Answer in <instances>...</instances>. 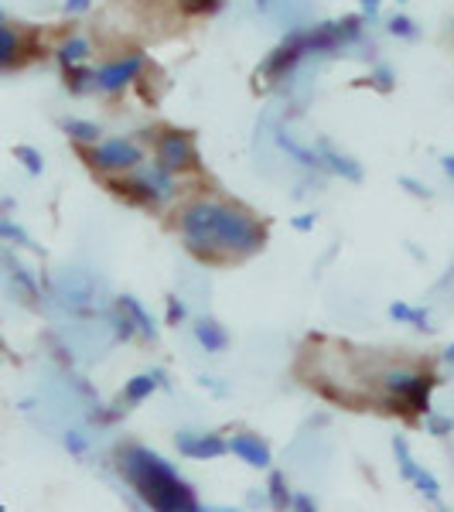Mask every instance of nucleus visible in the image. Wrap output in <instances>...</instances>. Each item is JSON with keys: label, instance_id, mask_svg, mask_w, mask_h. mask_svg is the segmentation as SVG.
<instances>
[{"label": "nucleus", "instance_id": "obj_37", "mask_svg": "<svg viewBox=\"0 0 454 512\" xmlns=\"http://www.w3.org/2000/svg\"><path fill=\"white\" fill-rule=\"evenodd\" d=\"M257 4H267V0H257Z\"/></svg>", "mask_w": 454, "mask_h": 512}, {"label": "nucleus", "instance_id": "obj_3", "mask_svg": "<svg viewBox=\"0 0 454 512\" xmlns=\"http://www.w3.org/2000/svg\"><path fill=\"white\" fill-rule=\"evenodd\" d=\"M110 188L123 198V202H140V205L171 202V198L178 195V175L164 168L161 161L158 164L140 161L137 168L127 171V178H113Z\"/></svg>", "mask_w": 454, "mask_h": 512}, {"label": "nucleus", "instance_id": "obj_19", "mask_svg": "<svg viewBox=\"0 0 454 512\" xmlns=\"http://www.w3.org/2000/svg\"><path fill=\"white\" fill-rule=\"evenodd\" d=\"M393 454H396V465H400V475L407 478V482H414L420 465L414 461V454H410V444L403 441V437H393Z\"/></svg>", "mask_w": 454, "mask_h": 512}, {"label": "nucleus", "instance_id": "obj_32", "mask_svg": "<svg viewBox=\"0 0 454 512\" xmlns=\"http://www.w3.org/2000/svg\"><path fill=\"white\" fill-rule=\"evenodd\" d=\"M291 226L297 229V233H308V229L315 226V216H297V219H291Z\"/></svg>", "mask_w": 454, "mask_h": 512}, {"label": "nucleus", "instance_id": "obj_39", "mask_svg": "<svg viewBox=\"0 0 454 512\" xmlns=\"http://www.w3.org/2000/svg\"><path fill=\"white\" fill-rule=\"evenodd\" d=\"M400 4H407V0H400Z\"/></svg>", "mask_w": 454, "mask_h": 512}, {"label": "nucleus", "instance_id": "obj_14", "mask_svg": "<svg viewBox=\"0 0 454 512\" xmlns=\"http://www.w3.org/2000/svg\"><path fill=\"white\" fill-rule=\"evenodd\" d=\"M89 59V41L82 38V35H72V38H65L62 41V48H59V65L62 69H72V65H82Z\"/></svg>", "mask_w": 454, "mask_h": 512}, {"label": "nucleus", "instance_id": "obj_22", "mask_svg": "<svg viewBox=\"0 0 454 512\" xmlns=\"http://www.w3.org/2000/svg\"><path fill=\"white\" fill-rule=\"evenodd\" d=\"M65 72H69V86L76 89V93H86V86H93V79H96V69H86V62L72 65V69H65Z\"/></svg>", "mask_w": 454, "mask_h": 512}, {"label": "nucleus", "instance_id": "obj_18", "mask_svg": "<svg viewBox=\"0 0 454 512\" xmlns=\"http://www.w3.org/2000/svg\"><path fill=\"white\" fill-rule=\"evenodd\" d=\"M62 130L82 147H89V144H96V140H99V127H96V123H89V120H65Z\"/></svg>", "mask_w": 454, "mask_h": 512}, {"label": "nucleus", "instance_id": "obj_34", "mask_svg": "<svg viewBox=\"0 0 454 512\" xmlns=\"http://www.w3.org/2000/svg\"><path fill=\"white\" fill-rule=\"evenodd\" d=\"M400 185H403V188H410L414 195H427V188H424V185H417V181H410V178H400Z\"/></svg>", "mask_w": 454, "mask_h": 512}, {"label": "nucleus", "instance_id": "obj_38", "mask_svg": "<svg viewBox=\"0 0 454 512\" xmlns=\"http://www.w3.org/2000/svg\"><path fill=\"white\" fill-rule=\"evenodd\" d=\"M0 21H4V11H0Z\"/></svg>", "mask_w": 454, "mask_h": 512}, {"label": "nucleus", "instance_id": "obj_35", "mask_svg": "<svg viewBox=\"0 0 454 512\" xmlns=\"http://www.w3.org/2000/svg\"><path fill=\"white\" fill-rule=\"evenodd\" d=\"M441 168L448 171V178H454V154H448V158H441Z\"/></svg>", "mask_w": 454, "mask_h": 512}, {"label": "nucleus", "instance_id": "obj_36", "mask_svg": "<svg viewBox=\"0 0 454 512\" xmlns=\"http://www.w3.org/2000/svg\"><path fill=\"white\" fill-rule=\"evenodd\" d=\"M444 359H448L451 366H454V345H448V352H444Z\"/></svg>", "mask_w": 454, "mask_h": 512}, {"label": "nucleus", "instance_id": "obj_28", "mask_svg": "<svg viewBox=\"0 0 454 512\" xmlns=\"http://www.w3.org/2000/svg\"><path fill=\"white\" fill-rule=\"evenodd\" d=\"M188 14H202V11H216L219 0H178Z\"/></svg>", "mask_w": 454, "mask_h": 512}, {"label": "nucleus", "instance_id": "obj_4", "mask_svg": "<svg viewBox=\"0 0 454 512\" xmlns=\"http://www.w3.org/2000/svg\"><path fill=\"white\" fill-rule=\"evenodd\" d=\"M431 386L434 379L407 366L386 369L379 379V390L386 396V407L396 414H427L431 410Z\"/></svg>", "mask_w": 454, "mask_h": 512}, {"label": "nucleus", "instance_id": "obj_5", "mask_svg": "<svg viewBox=\"0 0 454 512\" xmlns=\"http://www.w3.org/2000/svg\"><path fill=\"white\" fill-rule=\"evenodd\" d=\"M86 161L93 164L96 171H110V175H127L130 168H137L144 161V151L134 144V140H96V144L86 147Z\"/></svg>", "mask_w": 454, "mask_h": 512}, {"label": "nucleus", "instance_id": "obj_1", "mask_svg": "<svg viewBox=\"0 0 454 512\" xmlns=\"http://www.w3.org/2000/svg\"><path fill=\"white\" fill-rule=\"evenodd\" d=\"M178 229L185 246L198 260L209 256H250L257 253L267 239L260 219H253L246 209L222 205L212 198H198L178 216Z\"/></svg>", "mask_w": 454, "mask_h": 512}, {"label": "nucleus", "instance_id": "obj_9", "mask_svg": "<svg viewBox=\"0 0 454 512\" xmlns=\"http://www.w3.org/2000/svg\"><path fill=\"white\" fill-rule=\"evenodd\" d=\"M229 451L236 454L239 461H246L250 468H270V448H267V441L257 434H236V437H229Z\"/></svg>", "mask_w": 454, "mask_h": 512}, {"label": "nucleus", "instance_id": "obj_12", "mask_svg": "<svg viewBox=\"0 0 454 512\" xmlns=\"http://www.w3.org/2000/svg\"><path fill=\"white\" fill-rule=\"evenodd\" d=\"M277 144H280V151L287 154V158H294L301 168H308V171H321V161H318V151L315 147H304V144H297L294 137H287V130H277Z\"/></svg>", "mask_w": 454, "mask_h": 512}, {"label": "nucleus", "instance_id": "obj_30", "mask_svg": "<svg viewBox=\"0 0 454 512\" xmlns=\"http://www.w3.org/2000/svg\"><path fill=\"white\" fill-rule=\"evenodd\" d=\"M291 509H301V512H315L318 502L311 495H291Z\"/></svg>", "mask_w": 454, "mask_h": 512}, {"label": "nucleus", "instance_id": "obj_15", "mask_svg": "<svg viewBox=\"0 0 454 512\" xmlns=\"http://www.w3.org/2000/svg\"><path fill=\"white\" fill-rule=\"evenodd\" d=\"M164 383V379L158 376V373H147V376H134L127 383V390H123V400L127 403H140V400H147L158 386Z\"/></svg>", "mask_w": 454, "mask_h": 512}, {"label": "nucleus", "instance_id": "obj_31", "mask_svg": "<svg viewBox=\"0 0 454 512\" xmlns=\"http://www.w3.org/2000/svg\"><path fill=\"white\" fill-rule=\"evenodd\" d=\"M93 7V0H65V11L69 14H86Z\"/></svg>", "mask_w": 454, "mask_h": 512}, {"label": "nucleus", "instance_id": "obj_16", "mask_svg": "<svg viewBox=\"0 0 454 512\" xmlns=\"http://www.w3.org/2000/svg\"><path fill=\"white\" fill-rule=\"evenodd\" d=\"M390 318L403 321V325H414V328H431V318H427L424 308H414V304H403V301L390 304Z\"/></svg>", "mask_w": 454, "mask_h": 512}, {"label": "nucleus", "instance_id": "obj_27", "mask_svg": "<svg viewBox=\"0 0 454 512\" xmlns=\"http://www.w3.org/2000/svg\"><path fill=\"white\" fill-rule=\"evenodd\" d=\"M0 239H14V243H24V246H31L28 233H24L21 226H14V222H4V219H0Z\"/></svg>", "mask_w": 454, "mask_h": 512}, {"label": "nucleus", "instance_id": "obj_17", "mask_svg": "<svg viewBox=\"0 0 454 512\" xmlns=\"http://www.w3.org/2000/svg\"><path fill=\"white\" fill-rule=\"evenodd\" d=\"M18 55H21V35L0 24V69L18 62Z\"/></svg>", "mask_w": 454, "mask_h": 512}, {"label": "nucleus", "instance_id": "obj_7", "mask_svg": "<svg viewBox=\"0 0 454 512\" xmlns=\"http://www.w3.org/2000/svg\"><path fill=\"white\" fill-rule=\"evenodd\" d=\"M158 161L175 175H185L198 164V151L185 130H161L158 134Z\"/></svg>", "mask_w": 454, "mask_h": 512}, {"label": "nucleus", "instance_id": "obj_8", "mask_svg": "<svg viewBox=\"0 0 454 512\" xmlns=\"http://www.w3.org/2000/svg\"><path fill=\"white\" fill-rule=\"evenodd\" d=\"M178 451L195 461H212L229 451V441H222L219 434H178Z\"/></svg>", "mask_w": 454, "mask_h": 512}, {"label": "nucleus", "instance_id": "obj_29", "mask_svg": "<svg viewBox=\"0 0 454 512\" xmlns=\"http://www.w3.org/2000/svg\"><path fill=\"white\" fill-rule=\"evenodd\" d=\"M65 448H69L72 454H86V448H89V444H86V437H82V434H65Z\"/></svg>", "mask_w": 454, "mask_h": 512}, {"label": "nucleus", "instance_id": "obj_33", "mask_svg": "<svg viewBox=\"0 0 454 512\" xmlns=\"http://www.w3.org/2000/svg\"><path fill=\"white\" fill-rule=\"evenodd\" d=\"M359 7H362V14H369V18H376L379 7H383V0H359Z\"/></svg>", "mask_w": 454, "mask_h": 512}, {"label": "nucleus", "instance_id": "obj_21", "mask_svg": "<svg viewBox=\"0 0 454 512\" xmlns=\"http://www.w3.org/2000/svg\"><path fill=\"white\" fill-rule=\"evenodd\" d=\"M14 158H18L24 168H28V175H41L45 171V161H41V154L35 151V147H14Z\"/></svg>", "mask_w": 454, "mask_h": 512}, {"label": "nucleus", "instance_id": "obj_6", "mask_svg": "<svg viewBox=\"0 0 454 512\" xmlns=\"http://www.w3.org/2000/svg\"><path fill=\"white\" fill-rule=\"evenodd\" d=\"M140 72H144V55H140V52H130V55H120V59L99 65L93 86L99 89V93L117 96V93H123V89L130 86V82H137Z\"/></svg>", "mask_w": 454, "mask_h": 512}, {"label": "nucleus", "instance_id": "obj_20", "mask_svg": "<svg viewBox=\"0 0 454 512\" xmlns=\"http://www.w3.org/2000/svg\"><path fill=\"white\" fill-rule=\"evenodd\" d=\"M267 499L274 502L277 509H291V489H287V482H284V472H270Z\"/></svg>", "mask_w": 454, "mask_h": 512}, {"label": "nucleus", "instance_id": "obj_24", "mask_svg": "<svg viewBox=\"0 0 454 512\" xmlns=\"http://www.w3.org/2000/svg\"><path fill=\"white\" fill-rule=\"evenodd\" d=\"M427 431H431V434H437V437L451 434V431H454V417H444V414H431V410H427Z\"/></svg>", "mask_w": 454, "mask_h": 512}, {"label": "nucleus", "instance_id": "obj_23", "mask_svg": "<svg viewBox=\"0 0 454 512\" xmlns=\"http://www.w3.org/2000/svg\"><path fill=\"white\" fill-rule=\"evenodd\" d=\"M390 35L414 41V38L420 35V31H417V24L407 18V14H393V18H390Z\"/></svg>", "mask_w": 454, "mask_h": 512}, {"label": "nucleus", "instance_id": "obj_13", "mask_svg": "<svg viewBox=\"0 0 454 512\" xmlns=\"http://www.w3.org/2000/svg\"><path fill=\"white\" fill-rule=\"evenodd\" d=\"M117 304H120L123 311H127V315H130V321H134V325H137V332L144 335L147 342H154V338H158V325H154V318L147 315V308H144V304L137 301V297L123 294Z\"/></svg>", "mask_w": 454, "mask_h": 512}, {"label": "nucleus", "instance_id": "obj_10", "mask_svg": "<svg viewBox=\"0 0 454 512\" xmlns=\"http://www.w3.org/2000/svg\"><path fill=\"white\" fill-rule=\"evenodd\" d=\"M318 151V161H321V171H335V175L349 178V181H362V168L352 158H345L342 151H335L328 140H318L315 144Z\"/></svg>", "mask_w": 454, "mask_h": 512}, {"label": "nucleus", "instance_id": "obj_26", "mask_svg": "<svg viewBox=\"0 0 454 512\" xmlns=\"http://www.w3.org/2000/svg\"><path fill=\"white\" fill-rule=\"evenodd\" d=\"M185 318H188V304L171 294L168 297V325H178V321H185Z\"/></svg>", "mask_w": 454, "mask_h": 512}, {"label": "nucleus", "instance_id": "obj_25", "mask_svg": "<svg viewBox=\"0 0 454 512\" xmlns=\"http://www.w3.org/2000/svg\"><path fill=\"white\" fill-rule=\"evenodd\" d=\"M373 86L379 89V93H390V89H393V69H390V65H376V69H373Z\"/></svg>", "mask_w": 454, "mask_h": 512}, {"label": "nucleus", "instance_id": "obj_2", "mask_svg": "<svg viewBox=\"0 0 454 512\" xmlns=\"http://www.w3.org/2000/svg\"><path fill=\"white\" fill-rule=\"evenodd\" d=\"M117 461H120V475L134 485L140 492V499L151 509H161V512L198 509L192 485L181 482L175 465H168L158 451H147V448H140V444H127V448H120Z\"/></svg>", "mask_w": 454, "mask_h": 512}, {"label": "nucleus", "instance_id": "obj_11", "mask_svg": "<svg viewBox=\"0 0 454 512\" xmlns=\"http://www.w3.org/2000/svg\"><path fill=\"white\" fill-rule=\"evenodd\" d=\"M195 342L202 345L205 352H222V349H229L226 328H222L219 321H212V318H198V321H195Z\"/></svg>", "mask_w": 454, "mask_h": 512}]
</instances>
